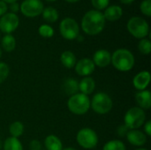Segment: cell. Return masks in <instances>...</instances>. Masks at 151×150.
Wrapping results in <instances>:
<instances>
[{"mask_svg":"<svg viewBox=\"0 0 151 150\" xmlns=\"http://www.w3.org/2000/svg\"><path fill=\"white\" fill-rule=\"evenodd\" d=\"M69 111L75 115H84L90 108V100L88 95L77 93L70 96L67 102Z\"/></svg>","mask_w":151,"mask_h":150,"instance_id":"obj_3","label":"cell"},{"mask_svg":"<svg viewBox=\"0 0 151 150\" xmlns=\"http://www.w3.org/2000/svg\"><path fill=\"white\" fill-rule=\"evenodd\" d=\"M9 132L12 137L19 138L24 133V125L20 121H14L9 126Z\"/></svg>","mask_w":151,"mask_h":150,"instance_id":"obj_24","label":"cell"},{"mask_svg":"<svg viewBox=\"0 0 151 150\" xmlns=\"http://www.w3.org/2000/svg\"><path fill=\"white\" fill-rule=\"evenodd\" d=\"M1 57H2V50L0 48V58H1Z\"/></svg>","mask_w":151,"mask_h":150,"instance_id":"obj_40","label":"cell"},{"mask_svg":"<svg viewBox=\"0 0 151 150\" xmlns=\"http://www.w3.org/2000/svg\"><path fill=\"white\" fill-rule=\"evenodd\" d=\"M10 10L12 13H15L18 12L19 11V4L15 2V3H12V4H10Z\"/></svg>","mask_w":151,"mask_h":150,"instance_id":"obj_34","label":"cell"},{"mask_svg":"<svg viewBox=\"0 0 151 150\" xmlns=\"http://www.w3.org/2000/svg\"><path fill=\"white\" fill-rule=\"evenodd\" d=\"M105 26V19L100 11L90 10L83 16L81 19V28L88 35H96L100 34Z\"/></svg>","mask_w":151,"mask_h":150,"instance_id":"obj_1","label":"cell"},{"mask_svg":"<svg viewBox=\"0 0 151 150\" xmlns=\"http://www.w3.org/2000/svg\"><path fill=\"white\" fill-rule=\"evenodd\" d=\"M63 89L65 91V93L68 95H73L75 94L78 93L79 91V82L73 79V78H69L67 80H65L64 84H63Z\"/></svg>","mask_w":151,"mask_h":150,"instance_id":"obj_20","label":"cell"},{"mask_svg":"<svg viewBox=\"0 0 151 150\" xmlns=\"http://www.w3.org/2000/svg\"><path fill=\"white\" fill-rule=\"evenodd\" d=\"M60 61L65 68L71 69L73 68L76 65V57L73 52L70 50H65L61 54Z\"/></svg>","mask_w":151,"mask_h":150,"instance_id":"obj_19","label":"cell"},{"mask_svg":"<svg viewBox=\"0 0 151 150\" xmlns=\"http://www.w3.org/2000/svg\"><path fill=\"white\" fill-rule=\"evenodd\" d=\"M38 33L42 37L44 38H50L54 35V29L52 27L47 24H42L38 28Z\"/></svg>","mask_w":151,"mask_h":150,"instance_id":"obj_26","label":"cell"},{"mask_svg":"<svg viewBox=\"0 0 151 150\" xmlns=\"http://www.w3.org/2000/svg\"><path fill=\"white\" fill-rule=\"evenodd\" d=\"M112 65L120 72H128L133 69L135 60L133 53L127 49H119L111 55Z\"/></svg>","mask_w":151,"mask_h":150,"instance_id":"obj_2","label":"cell"},{"mask_svg":"<svg viewBox=\"0 0 151 150\" xmlns=\"http://www.w3.org/2000/svg\"><path fill=\"white\" fill-rule=\"evenodd\" d=\"M144 131L146 135L148 136H151V121L149 120L146 122V124L144 125Z\"/></svg>","mask_w":151,"mask_h":150,"instance_id":"obj_35","label":"cell"},{"mask_svg":"<svg viewBox=\"0 0 151 150\" xmlns=\"http://www.w3.org/2000/svg\"><path fill=\"white\" fill-rule=\"evenodd\" d=\"M1 45L4 50H5L6 52H12L16 47V40L13 35L5 34L1 41Z\"/></svg>","mask_w":151,"mask_h":150,"instance_id":"obj_22","label":"cell"},{"mask_svg":"<svg viewBox=\"0 0 151 150\" xmlns=\"http://www.w3.org/2000/svg\"><path fill=\"white\" fill-rule=\"evenodd\" d=\"M4 150H23L21 142L18 138L9 137L4 142Z\"/></svg>","mask_w":151,"mask_h":150,"instance_id":"obj_23","label":"cell"},{"mask_svg":"<svg viewBox=\"0 0 151 150\" xmlns=\"http://www.w3.org/2000/svg\"><path fill=\"white\" fill-rule=\"evenodd\" d=\"M150 82V73L148 71H142L133 79V85L138 90H145Z\"/></svg>","mask_w":151,"mask_h":150,"instance_id":"obj_13","label":"cell"},{"mask_svg":"<svg viewBox=\"0 0 151 150\" xmlns=\"http://www.w3.org/2000/svg\"><path fill=\"white\" fill-rule=\"evenodd\" d=\"M78 144L85 149H92L98 144V136L96 133L88 127L81 129L76 136Z\"/></svg>","mask_w":151,"mask_h":150,"instance_id":"obj_7","label":"cell"},{"mask_svg":"<svg viewBox=\"0 0 151 150\" xmlns=\"http://www.w3.org/2000/svg\"><path fill=\"white\" fill-rule=\"evenodd\" d=\"M128 32L137 39L145 38L150 33V26L146 19L142 17H132L127 24Z\"/></svg>","mask_w":151,"mask_h":150,"instance_id":"obj_4","label":"cell"},{"mask_svg":"<svg viewBox=\"0 0 151 150\" xmlns=\"http://www.w3.org/2000/svg\"><path fill=\"white\" fill-rule=\"evenodd\" d=\"M10 72V68L6 63L0 62V84H2L8 77Z\"/></svg>","mask_w":151,"mask_h":150,"instance_id":"obj_28","label":"cell"},{"mask_svg":"<svg viewBox=\"0 0 151 150\" xmlns=\"http://www.w3.org/2000/svg\"><path fill=\"white\" fill-rule=\"evenodd\" d=\"M29 148H30V150H42V144L39 141L33 140L30 141Z\"/></svg>","mask_w":151,"mask_h":150,"instance_id":"obj_31","label":"cell"},{"mask_svg":"<svg viewBox=\"0 0 151 150\" xmlns=\"http://www.w3.org/2000/svg\"><path fill=\"white\" fill-rule=\"evenodd\" d=\"M113 103L111 98L104 92L96 93L90 102V107L92 110L100 115H104L110 112Z\"/></svg>","mask_w":151,"mask_h":150,"instance_id":"obj_6","label":"cell"},{"mask_svg":"<svg viewBox=\"0 0 151 150\" xmlns=\"http://www.w3.org/2000/svg\"><path fill=\"white\" fill-rule=\"evenodd\" d=\"M7 10H8L7 4L4 2H3V1L0 0V17H2L4 14H5L6 11H7Z\"/></svg>","mask_w":151,"mask_h":150,"instance_id":"obj_33","label":"cell"},{"mask_svg":"<svg viewBox=\"0 0 151 150\" xmlns=\"http://www.w3.org/2000/svg\"><path fill=\"white\" fill-rule=\"evenodd\" d=\"M135 101L142 110H149L151 107V94L150 90L138 91L135 94Z\"/></svg>","mask_w":151,"mask_h":150,"instance_id":"obj_15","label":"cell"},{"mask_svg":"<svg viewBox=\"0 0 151 150\" xmlns=\"http://www.w3.org/2000/svg\"><path fill=\"white\" fill-rule=\"evenodd\" d=\"M65 1H66L68 3H77V2H79L81 0H65Z\"/></svg>","mask_w":151,"mask_h":150,"instance_id":"obj_38","label":"cell"},{"mask_svg":"<svg viewBox=\"0 0 151 150\" xmlns=\"http://www.w3.org/2000/svg\"><path fill=\"white\" fill-rule=\"evenodd\" d=\"M2 149V142H1V141H0V149Z\"/></svg>","mask_w":151,"mask_h":150,"instance_id":"obj_42","label":"cell"},{"mask_svg":"<svg viewBox=\"0 0 151 150\" xmlns=\"http://www.w3.org/2000/svg\"><path fill=\"white\" fill-rule=\"evenodd\" d=\"M75 72L78 75L83 77H88L95 71L96 65L92 59L89 58H82L79 60L75 65Z\"/></svg>","mask_w":151,"mask_h":150,"instance_id":"obj_11","label":"cell"},{"mask_svg":"<svg viewBox=\"0 0 151 150\" xmlns=\"http://www.w3.org/2000/svg\"><path fill=\"white\" fill-rule=\"evenodd\" d=\"M120 1V3H122V4H132L134 0H119Z\"/></svg>","mask_w":151,"mask_h":150,"instance_id":"obj_36","label":"cell"},{"mask_svg":"<svg viewBox=\"0 0 151 150\" xmlns=\"http://www.w3.org/2000/svg\"><path fill=\"white\" fill-rule=\"evenodd\" d=\"M146 119L144 110L140 107L130 108L124 116V125L129 129L134 130L141 127Z\"/></svg>","mask_w":151,"mask_h":150,"instance_id":"obj_5","label":"cell"},{"mask_svg":"<svg viewBox=\"0 0 151 150\" xmlns=\"http://www.w3.org/2000/svg\"><path fill=\"white\" fill-rule=\"evenodd\" d=\"M1 1L4 2V3L7 4H12V3H15V2H17L18 0H1Z\"/></svg>","mask_w":151,"mask_h":150,"instance_id":"obj_37","label":"cell"},{"mask_svg":"<svg viewBox=\"0 0 151 150\" xmlns=\"http://www.w3.org/2000/svg\"><path fill=\"white\" fill-rule=\"evenodd\" d=\"M126 136H127L128 142L134 146L141 147V146H143L147 141L146 134H144V133L137 129L129 130Z\"/></svg>","mask_w":151,"mask_h":150,"instance_id":"obj_14","label":"cell"},{"mask_svg":"<svg viewBox=\"0 0 151 150\" xmlns=\"http://www.w3.org/2000/svg\"><path fill=\"white\" fill-rule=\"evenodd\" d=\"M59 31L63 38L72 41L75 40L80 33V27L75 19L67 17L65 18L59 25Z\"/></svg>","mask_w":151,"mask_h":150,"instance_id":"obj_8","label":"cell"},{"mask_svg":"<svg viewBox=\"0 0 151 150\" xmlns=\"http://www.w3.org/2000/svg\"><path fill=\"white\" fill-rule=\"evenodd\" d=\"M91 4L96 11H102L109 6L110 0H91Z\"/></svg>","mask_w":151,"mask_h":150,"instance_id":"obj_29","label":"cell"},{"mask_svg":"<svg viewBox=\"0 0 151 150\" xmlns=\"http://www.w3.org/2000/svg\"><path fill=\"white\" fill-rule=\"evenodd\" d=\"M92 61L94 62L95 65L104 68L111 64V55L106 50H98L95 52Z\"/></svg>","mask_w":151,"mask_h":150,"instance_id":"obj_12","label":"cell"},{"mask_svg":"<svg viewBox=\"0 0 151 150\" xmlns=\"http://www.w3.org/2000/svg\"><path fill=\"white\" fill-rule=\"evenodd\" d=\"M46 1H48V2H54V1H56V0H46Z\"/></svg>","mask_w":151,"mask_h":150,"instance_id":"obj_41","label":"cell"},{"mask_svg":"<svg viewBox=\"0 0 151 150\" xmlns=\"http://www.w3.org/2000/svg\"><path fill=\"white\" fill-rule=\"evenodd\" d=\"M43 9V3L41 0H24L19 4V11L28 18H35L42 14Z\"/></svg>","mask_w":151,"mask_h":150,"instance_id":"obj_9","label":"cell"},{"mask_svg":"<svg viewBox=\"0 0 151 150\" xmlns=\"http://www.w3.org/2000/svg\"><path fill=\"white\" fill-rule=\"evenodd\" d=\"M103 14L105 20L107 19L109 21H116L122 17L123 10L119 5H110L105 9L104 13Z\"/></svg>","mask_w":151,"mask_h":150,"instance_id":"obj_16","label":"cell"},{"mask_svg":"<svg viewBox=\"0 0 151 150\" xmlns=\"http://www.w3.org/2000/svg\"><path fill=\"white\" fill-rule=\"evenodd\" d=\"M19 24V19L17 14L12 12H6L0 19V31L6 34H11L14 32Z\"/></svg>","mask_w":151,"mask_h":150,"instance_id":"obj_10","label":"cell"},{"mask_svg":"<svg viewBox=\"0 0 151 150\" xmlns=\"http://www.w3.org/2000/svg\"><path fill=\"white\" fill-rule=\"evenodd\" d=\"M42 14V19L49 23H54L58 19V12L57 9L51 6L44 8Z\"/></svg>","mask_w":151,"mask_h":150,"instance_id":"obj_21","label":"cell"},{"mask_svg":"<svg viewBox=\"0 0 151 150\" xmlns=\"http://www.w3.org/2000/svg\"><path fill=\"white\" fill-rule=\"evenodd\" d=\"M141 11L147 17L151 16V0H143L140 5Z\"/></svg>","mask_w":151,"mask_h":150,"instance_id":"obj_30","label":"cell"},{"mask_svg":"<svg viewBox=\"0 0 151 150\" xmlns=\"http://www.w3.org/2000/svg\"><path fill=\"white\" fill-rule=\"evenodd\" d=\"M44 145H45V148L47 150L63 149V144H62L60 139L54 134H50L45 138Z\"/></svg>","mask_w":151,"mask_h":150,"instance_id":"obj_18","label":"cell"},{"mask_svg":"<svg viewBox=\"0 0 151 150\" xmlns=\"http://www.w3.org/2000/svg\"><path fill=\"white\" fill-rule=\"evenodd\" d=\"M103 150H127L126 145L119 140H112L106 142Z\"/></svg>","mask_w":151,"mask_h":150,"instance_id":"obj_25","label":"cell"},{"mask_svg":"<svg viewBox=\"0 0 151 150\" xmlns=\"http://www.w3.org/2000/svg\"><path fill=\"white\" fill-rule=\"evenodd\" d=\"M96 88V82L91 77H84L79 83V90L86 95H90Z\"/></svg>","mask_w":151,"mask_h":150,"instance_id":"obj_17","label":"cell"},{"mask_svg":"<svg viewBox=\"0 0 151 150\" xmlns=\"http://www.w3.org/2000/svg\"><path fill=\"white\" fill-rule=\"evenodd\" d=\"M135 150H147V149H135Z\"/></svg>","mask_w":151,"mask_h":150,"instance_id":"obj_43","label":"cell"},{"mask_svg":"<svg viewBox=\"0 0 151 150\" xmlns=\"http://www.w3.org/2000/svg\"><path fill=\"white\" fill-rule=\"evenodd\" d=\"M138 49L140 52L143 55H149L151 51V42L149 39L143 38L140 41L138 44Z\"/></svg>","mask_w":151,"mask_h":150,"instance_id":"obj_27","label":"cell"},{"mask_svg":"<svg viewBox=\"0 0 151 150\" xmlns=\"http://www.w3.org/2000/svg\"><path fill=\"white\" fill-rule=\"evenodd\" d=\"M62 150H76L73 148H71V147H68V148H65V149H63Z\"/></svg>","mask_w":151,"mask_h":150,"instance_id":"obj_39","label":"cell"},{"mask_svg":"<svg viewBox=\"0 0 151 150\" xmlns=\"http://www.w3.org/2000/svg\"><path fill=\"white\" fill-rule=\"evenodd\" d=\"M128 131H129V129H128L125 125L119 126L118 127V129H117V133H118L119 136H120V137L126 136V135L127 134Z\"/></svg>","mask_w":151,"mask_h":150,"instance_id":"obj_32","label":"cell"}]
</instances>
